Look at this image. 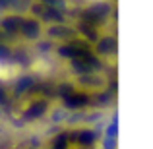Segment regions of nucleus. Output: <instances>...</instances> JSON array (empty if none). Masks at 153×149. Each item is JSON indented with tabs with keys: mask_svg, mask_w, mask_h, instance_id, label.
Segmentation results:
<instances>
[{
	"mask_svg": "<svg viewBox=\"0 0 153 149\" xmlns=\"http://www.w3.org/2000/svg\"><path fill=\"white\" fill-rule=\"evenodd\" d=\"M16 72H18V70H12L10 66H6V64H0V79H2V82L12 79L16 76Z\"/></svg>",
	"mask_w": 153,
	"mask_h": 149,
	"instance_id": "nucleus-1",
	"label": "nucleus"
}]
</instances>
